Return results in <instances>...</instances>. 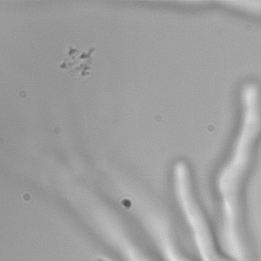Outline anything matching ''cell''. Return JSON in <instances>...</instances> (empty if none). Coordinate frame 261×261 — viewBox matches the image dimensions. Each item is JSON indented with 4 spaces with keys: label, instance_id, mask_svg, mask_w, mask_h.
<instances>
[{
    "label": "cell",
    "instance_id": "obj_2",
    "mask_svg": "<svg viewBox=\"0 0 261 261\" xmlns=\"http://www.w3.org/2000/svg\"><path fill=\"white\" fill-rule=\"evenodd\" d=\"M228 261H229V260H228Z\"/></svg>",
    "mask_w": 261,
    "mask_h": 261
},
{
    "label": "cell",
    "instance_id": "obj_1",
    "mask_svg": "<svg viewBox=\"0 0 261 261\" xmlns=\"http://www.w3.org/2000/svg\"><path fill=\"white\" fill-rule=\"evenodd\" d=\"M98 261H108V260H102V259H101V260H98Z\"/></svg>",
    "mask_w": 261,
    "mask_h": 261
}]
</instances>
